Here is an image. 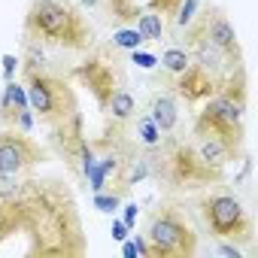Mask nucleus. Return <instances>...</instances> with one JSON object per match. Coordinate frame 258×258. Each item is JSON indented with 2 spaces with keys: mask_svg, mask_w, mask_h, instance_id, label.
I'll list each match as a JSON object with an SVG mask.
<instances>
[{
  "mask_svg": "<svg viewBox=\"0 0 258 258\" xmlns=\"http://www.w3.org/2000/svg\"><path fill=\"white\" fill-rule=\"evenodd\" d=\"M19 207V234L28 240V258H82L88 252L79 204L73 188L55 176H22V188L16 195Z\"/></svg>",
  "mask_w": 258,
  "mask_h": 258,
  "instance_id": "nucleus-1",
  "label": "nucleus"
},
{
  "mask_svg": "<svg viewBox=\"0 0 258 258\" xmlns=\"http://www.w3.org/2000/svg\"><path fill=\"white\" fill-rule=\"evenodd\" d=\"M25 43L85 52L94 46V28L82 7L70 0H31L25 13Z\"/></svg>",
  "mask_w": 258,
  "mask_h": 258,
  "instance_id": "nucleus-2",
  "label": "nucleus"
},
{
  "mask_svg": "<svg viewBox=\"0 0 258 258\" xmlns=\"http://www.w3.org/2000/svg\"><path fill=\"white\" fill-rule=\"evenodd\" d=\"M146 155H149L152 179H158L173 191H198L225 182V170L207 164L191 146V140H179L176 134H164V143L146 149Z\"/></svg>",
  "mask_w": 258,
  "mask_h": 258,
  "instance_id": "nucleus-3",
  "label": "nucleus"
},
{
  "mask_svg": "<svg viewBox=\"0 0 258 258\" xmlns=\"http://www.w3.org/2000/svg\"><path fill=\"white\" fill-rule=\"evenodd\" d=\"M31 55L25 61H19L22 67V85L28 94V103L37 115L40 124L52 127L64 118H70L73 112H79V100H76V88L73 79L52 70L49 64H43V58H37L34 46L28 43Z\"/></svg>",
  "mask_w": 258,
  "mask_h": 258,
  "instance_id": "nucleus-4",
  "label": "nucleus"
},
{
  "mask_svg": "<svg viewBox=\"0 0 258 258\" xmlns=\"http://www.w3.org/2000/svg\"><path fill=\"white\" fill-rule=\"evenodd\" d=\"M143 237L149 246V258H191V255H198V231H195L191 219L173 204H158L149 213Z\"/></svg>",
  "mask_w": 258,
  "mask_h": 258,
  "instance_id": "nucleus-5",
  "label": "nucleus"
},
{
  "mask_svg": "<svg viewBox=\"0 0 258 258\" xmlns=\"http://www.w3.org/2000/svg\"><path fill=\"white\" fill-rule=\"evenodd\" d=\"M70 79L79 82L97 103V109L103 112V106L109 103V97L121 88H127V73H124V58L121 52L106 43V46H91L85 49V58L70 70Z\"/></svg>",
  "mask_w": 258,
  "mask_h": 258,
  "instance_id": "nucleus-6",
  "label": "nucleus"
},
{
  "mask_svg": "<svg viewBox=\"0 0 258 258\" xmlns=\"http://www.w3.org/2000/svg\"><path fill=\"white\" fill-rule=\"evenodd\" d=\"M198 210H201V216H204L207 231H210L216 240L237 243L240 249L255 240L252 213L243 207V201H240L234 191H225V188L204 191V195L198 198Z\"/></svg>",
  "mask_w": 258,
  "mask_h": 258,
  "instance_id": "nucleus-7",
  "label": "nucleus"
},
{
  "mask_svg": "<svg viewBox=\"0 0 258 258\" xmlns=\"http://www.w3.org/2000/svg\"><path fill=\"white\" fill-rule=\"evenodd\" d=\"M191 134H219L234 143H246V106L234 103L225 94H210L201 103V112L195 115Z\"/></svg>",
  "mask_w": 258,
  "mask_h": 258,
  "instance_id": "nucleus-8",
  "label": "nucleus"
},
{
  "mask_svg": "<svg viewBox=\"0 0 258 258\" xmlns=\"http://www.w3.org/2000/svg\"><path fill=\"white\" fill-rule=\"evenodd\" d=\"M182 31H185V40H207V43H213L219 52H225L231 61H243V46H240L237 31H234L228 13H225L222 7H216V4L201 7V10L195 13V19H191ZM185 40H182V43H185Z\"/></svg>",
  "mask_w": 258,
  "mask_h": 258,
  "instance_id": "nucleus-9",
  "label": "nucleus"
},
{
  "mask_svg": "<svg viewBox=\"0 0 258 258\" xmlns=\"http://www.w3.org/2000/svg\"><path fill=\"white\" fill-rule=\"evenodd\" d=\"M52 161V152L40 146L22 127H0V173H16L25 176L34 167Z\"/></svg>",
  "mask_w": 258,
  "mask_h": 258,
  "instance_id": "nucleus-10",
  "label": "nucleus"
},
{
  "mask_svg": "<svg viewBox=\"0 0 258 258\" xmlns=\"http://www.w3.org/2000/svg\"><path fill=\"white\" fill-rule=\"evenodd\" d=\"M49 146L67 164V170L73 176H79L82 158L91 149V140L85 137V118H82V112H73L70 118H64V121H58V124L49 127Z\"/></svg>",
  "mask_w": 258,
  "mask_h": 258,
  "instance_id": "nucleus-11",
  "label": "nucleus"
},
{
  "mask_svg": "<svg viewBox=\"0 0 258 258\" xmlns=\"http://www.w3.org/2000/svg\"><path fill=\"white\" fill-rule=\"evenodd\" d=\"M161 85L164 88H170L179 100H185L188 106H198V103H204L210 94H216V79L198 64V61H191L182 73H176V76H161Z\"/></svg>",
  "mask_w": 258,
  "mask_h": 258,
  "instance_id": "nucleus-12",
  "label": "nucleus"
},
{
  "mask_svg": "<svg viewBox=\"0 0 258 258\" xmlns=\"http://www.w3.org/2000/svg\"><path fill=\"white\" fill-rule=\"evenodd\" d=\"M191 146L198 149V155L207 164H213L219 170H225L231 161H237L243 155V146L240 143H234L228 137H219V134H191Z\"/></svg>",
  "mask_w": 258,
  "mask_h": 258,
  "instance_id": "nucleus-13",
  "label": "nucleus"
},
{
  "mask_svg": "<svg viewBox=\"0 0 258 258\" xmlns=\"http://www.w3.org/2000/svg\"><path fill=\"white\" fill-rule=\"evenodd\" d=\"M161 134H176L179 131V97L173 91H155L149 97V112H146Z\"/></svg>",
  "mask_w": 258,
  "mask_h": 258,
  "instance_id": "nucleus-14",
  "label": "nucleus"
},
{
  "mask_svg": "<svg viewBox=\"0 0 258 258\" xmlns=\"http://www.w3.org/2000/svg\"><path fill=\"white\" fill-rule=\"evenodd\" d=\"M28 106L31 103H28L25 85L16 79H7L4 94H0V127H19V118Z\"/></svg>",
  "mask_w": 258,
  "mask_h": 258,
  "instance_id": "nucleus-15",
  "label": "nucleus"
},
{
  "mask_svg": "<svg viewBox=\"0 0 258 258\" xmlns=\"http://www.w3.org/2000/svg\"><path fill=\"white\" fill-rule=\"evenodd\" d=\"M100 13V19L115 31V28H131L137 22V16L143 13V7L137 4V0H100V4L94 7Z\"/></svg>",
  "mask_w": 258,
  "mask_h": 258,
  "instance_id": "nucleus-16",
  "label": "nucleus"
},
{
  "mask_svg": "<svg viewBox=\"0 0 258 258\" xmlns=\"http://www.w3.org/2000/svg\"><path fill=\"white\" fill-rule=\"evenodd\" d=\"M134 115H137V100H134V94L127 91V88L115 91V94L109 97V103L103 106V121L131 124V121H134Z\"/></svg>",
  "mask_w": 258,
  "mask_h": 258,
  "instance_id": "nucleus-17",
  "label": "nucleus"
},
{
  "mask_svg": "<svg viewBox=\"0 0 258 258\" xmlns=\"http://www.w3.org/2000/svg\"><path fill=\"white\" fill-rule=\"evenodd\" d=\"M131 137L143 149H155V146L164 143V134L158 131V124L149 115H134V121H131Z\"/></svg>",
  "mask_w": 258,
  "mask_h": 258,
  "instance_id": "nucleus-18",
  "label": "nucleus"
},
{
  "mask_svg": "<svg viewBox=\"0 0 258 258\" xmlns=\"http://www.w3.org/2000/svg\"><path fill=\"white\" fill-rule=\"evenodd\" d=\"M134 28H137V31L143 34V40H149V43H161V40H164V31H167V25L161 22V16H155V13L146 10V7H143V13L137 16Z\"/></svg>",
  "mask_w": 258,
  "mask_h": 258,
  "instance_id": "nucleus-19",
  "label": "nucleus"
},
{
  "mask_svg": "<svg viewBox=\"0 0 258 258\" xmlns=\"http://www.w3.org/2000/svg\"><path fill=\"white\" fill-rule=\"evenodd\" d=\"M158 64H161V76H176L191 64V55H188L185 46H170V49H164Z\"/></svg>",
  "mask_w": 258,
  "mask_h": 258,
  "instance_id": "nucleus-20",
  "label": "nucleus"
},
{
  "mask_svg": "<svg viewBox=\"0 0 258 258\" xmlns=\"http://www.w3.org/2000/svg\"><path fill=\"white\" fill-rule=\"evenodd\" d=\"M118 52H131V49H140L146 40H143V34L131 25V28H115L112 31V40H109Z\"/></svg>",
  "mask_w": 258,
  "mask_h": 258,
  "instance_id": "nucleus-21",
  "label": "nucleus"
},
{
  "mask_svg": "<svg viewBox=\"0 0 258 258\" xmlns=\"http://www.w3.org/2000/svg\"><path fill=\"white\" fill-rule=\"evenodd\" d=\"M179 7H182V0H149V4H146V10H152L155 16H161L164 25H173L176 22Z\"/></svg>",
  "mask_w": 258,
  "mask_h": 258,
  "instance_id": "nucleus-22",
  "label": "nucleus"
},
{
  "mask_svg": "<svg viewBox=\"0 0 258 258\" xmlns=\"http://www.w3.org/2000/svg\"><path fill=\"white\" fill-rule=\"evenodd\" d=\"M118 204H121V198L115 195V191H94V210H100V213H115L118 210Z\"/></svg>",
  "mask_w": 258,
  "mask_h": 258,
  "instance_id": "nucleus-23",
  "label": "nucleus"
},
{
  "mask_svg": "<svg viewBox=\"0 0 258 258\" xmlns=\"http://www.w3.org/2000/svg\"><path fill=\"white\" fill-rule=\"evenodd\" d=\"M201 10V0H182V7H179V13H176V28H185L191 19H195V13Z\"/></svg>",
  "mask_w": 258,
  "mask_h": 258,
  "instance_id": "nucleus-24",
  "label": "nucleus"
},
{
  "mask_svg": "<svg viewBox=\"0 0 258 258\" xmlns=\"http://www.w3.org/2000/svg\"><path fill=\"white\" fill-rule=\"evenodd\" d=\"M131 64H137V67H143V70H152V67L158 64V58H155V55H149V52L131 49Z\"/></svg>",
  "mask_w": 258,
  "mask_h": 258,
  "instance_id": "nucleus-25",
  "label": "nucleus"
},
{
  "mask_svg": "<svg viewBox=\"0 0 258 258\" xmlns=\"http://www.w3.org/2000/svg\"><path fill=\"white\" fill-rule=\"evenodd\" d=\"M216 252L219 255H228V258H243L240 246L237 243H228V240H216Z\"/></svg>",
  "mask_w": 258,
  "mask_h": 258,
  "instance_id": "nucleus-26",
  "label": "nucleus"
},
{
  "mask_svg": "<svg viewBox=\"0 0 258 258\" xmlns=\"http://www.w3.org/2000/svg\"><path fill=\"white\" fill-rule=\"evenodd\" d=\"M16 67H19V58L16 55H4V76L7 79H16Z\"/></svg>",
  "mask_w": 258,
  "mask_h": 258,
  "instance_id": "nucleus-27",
  "label": "nucleus"
},
{
  "mask_svg": "<svg viewBox=\"0 0 258 258\" xmlns=\"http://www.w3.org/2000/svg\"><path fill=\"white\" fill-rule=\"evenodd\" d=\"M134 222H137V204H127L124 207V225H127V231L134 228Z\"/></svg>",
  "mask_w": 258,
  "mask_h": 258,
  "instance_id": "nucleus-28",
  "label": "nucleus"
},
{
  "mask_svg": "<svg viewBox=\"0 0 258 258\" xmlns=\"http://www.w3.org/2000/svg\"><path fill=\"white\" fill-rule=\"evenodd\" d=\"M112 237L115 240H124L127 237V225L124 222H112Z\"/></svg>",
  "mask_w": 258,
  "mask_h": 258,
  "instance_id": "nucleus-29",
  "label": "nucleus"
},
{
  "mask_svg": "<svg viewBox=\"0 0 258 258\" xmlns=\"http://www.w3.org/2000/svg\"><path fill=\"white\" fill-rule=\"evenodd\" d=\"M79 4H82V10H94V7L100 4V0H79Z\"/></svg>",
  "mask_w": 258,
  "mask_h": 258,
  "instance_id": "nucleus-30",
  "label": "nucleus"
},
{
  "mask_svg": "<svg viewBox=\"0 0 258 258\" xmlns=\"http://www.w3.org/2000/svg\"><path fill=\"white\" fill-rule=\"evenodd\" d=\"M124 255H137V246L134 243H124Z\"/></svg>",
  "mask_w": 258,
  "mask_h": 258,
  "instance_id": "nucleus-31",
  "label": "nucleus"
}]
</instances>
